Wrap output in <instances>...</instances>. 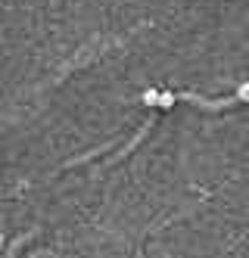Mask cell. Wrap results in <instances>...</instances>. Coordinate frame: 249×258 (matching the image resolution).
I'll use <instances>...</instances> for the list:
<instances>
[{
    "label": "cell",
    "mask_w": 249,
    "mask_h": 258,
    "mask_svg": "<svg viewBox=\"0 0 249 258\" xmlns=\"http://www.w3.org/2000/svg\"><path fill=\"white\" fill-rule=\"evenodd\" d=\"M237 100L240 103H249V84H240L237 87Z\"/></svg>",
    "instance_id": "3"
},
{
    "label": "cell",
    "mask_w": 249,
    "mask_h": 258,
    "mask_svg": "<svg viewBox=\"0 0 249 258\" xmlns=\"http://www.w3.org/2000/svg\"><path fill=\"white\" fill-rule=\"evenodd\" d=\"M178 97H175V90H162L159 94V109H175Z\"/></svg>",
    "instance_id": "2"
},
{
    "label": "cell",
    "mask_w": 249,
    "mask_h": 258,
    "mask_svg": "<svg viewBox=\"0 0 249 258\" xmlns=\"http://www.w3.org/2000/svg\"><path fill=\"white\" fill-rule=\"evenodd\" d=\"M159 94H162V90H156V87H150V90H143V106L146 109H159Z\"/></svg>",
    "instance_id": "1"
}]
</instances>
